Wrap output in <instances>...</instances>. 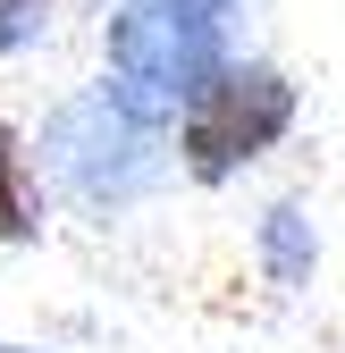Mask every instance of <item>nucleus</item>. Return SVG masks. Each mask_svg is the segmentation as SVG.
<instances>
[{
  "mask_svg": "<svg viewBox=\"0 0 345 353\" xmlns=\"http://www.w3.org/2000/svg\"><path fill=\"white\" fill-rule=\"evenodd\" d=\"M51 26V0H0V51H26Z\"/></svg>",
  "mask_w": 345,
  "mask_h": 353,
  "instance_id": "nucleus-6",
  "label": "nucleus"
},
{
  "mask_svg": "<svg viewBox=\"0 0 345 353\" xmlns=\"http://www.w3.org/2000/svg\"><path fill=\"white\" fill-rule=\"evenodd\" d=\"M295 126V84L262 59H236L210 93L177 118V160L194 185H228L236 168H253L278 135Z\"/></svg>",
  "mask_w": 345,
  "mask_h": 353,
  "instance_id": "nucleus-3",
  "label": "nucleus"
},
{
  "mask_svg": "<svg viewBox=\"0 0 345 353\" xmlns=\"http://www.w3.org/2000/svg\"><path fill=\"white\" fill-rule=\"evenodd\" d=\"M110 51V93L135 110L144 126H168L186 118L210 84H219L236 59H228V34L219 17H194V9H152V0H126L101 34Z\"/></svg>",
  "mask_w": 345,
  "mask_h": 353,
  "instance_id": "nucleus-1",
  "label": "nucleus"
},
{
  "mask_svg": "<svg viewBox=\"0 0 345 353\" xmlns=\"http://www.w3.org/2000/svg\"><path fill=\"white\" fill-rule=\"evenodd\" d=\"M312 261H320L312 219L295 210V202H278V210L262 219V270H270V286H304V278H312Z\"/></svg>",
  "mask_w": 345,
  "mask_h": 353,
  "instance_id": "nucleus-5",
  "label": "nucleus"
},
{
  "mask_svg": "<svg viewBox=\"0 0 345 353\" xmlns=\"http://www.w3.org/2000/svg\"><path fill=\"white\" fill-rule=\"evenodd\" d=\"M152 9H194V17H219L228 0H152Z\"/></svg>",
  "mask_w": 345,
  "mask_h": 353,
  "instance_id": "nucleus-7",
  "label": "nucleus"
},
{
  "mask_svg": "<svg viewBox=\"0 0 345 353\" xmlns=\"http://www.w3.org/2000/svg\"><path fill=\"white\" fill-rule=\"evenodd\" d=\"M160 168H168L160 126H144L110 84H93V93H76L42 118V176L84 210H118V202L152 194Z\"/></svg>",
  "mask_w": 345,
  "mask_h": 353,
  "instance_id": "nucleus-2",
  "label": "nucleus"
},
{
  "mask_svg": "<svg viewBox=\"0 0 345 353\" xmlns=\"http://www.w3.org/2000/svg\"><path fill=\"white\" fill-rule=\"evenodd\" d=\"M0 353H26V345H0Z\"/></svg>",
  "mask_w": 345,
  "mask_h": 353,
  "instance_id": "nucleus-8",
  "label": "nucleus"
},
{
  "mask_svg": "<svg viewBox=\"0 0 345 353\" xmlns=\"http://www.w3.org/2000/svg\"><path fill=\"white\" fill-rule=\"evenodd\" d=\"M42 236V194H34V160L26 143L0 126V244H34Z\"/></svg>",
  "mask_w": 345,
  "mask_h": 353,
  "instance_id": "nucleus-4",
  "label": "nucleus"
}]
</instances>
